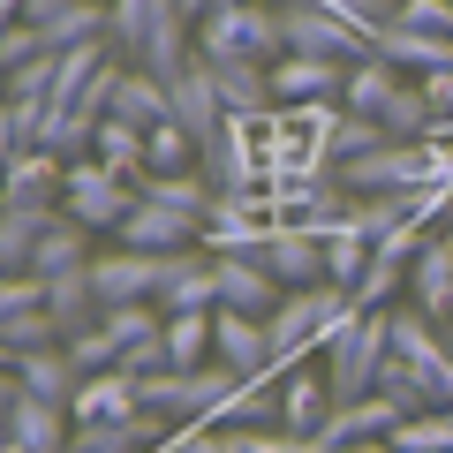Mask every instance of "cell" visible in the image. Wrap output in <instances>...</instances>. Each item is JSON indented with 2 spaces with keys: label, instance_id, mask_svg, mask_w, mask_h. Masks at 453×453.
Masks as SVG:
<instances>
[{
  "label": "cell",
  "instance_id": "obj_1",
  "mask_svg": "<svg viewBox=\"0 0 453 453\" xmlns=\"http://www.w3.org/2000/svg\"><path fill=\"white\" fill-rule=\"evenodd\" d=\"M386 356H393V318H386V310H356V318L325 340V386H333V408L371 401Z\"/></svg>",
  "mask_w": 453,
  "mask_h": 453
},
{
  "label": "cell",
  "instance_id": "obj_2",
  "mask_svg": "<svg viewBox=\"0 0 453 453\" xmlns=\"http://www.w3.org/2000/svg\"><path fill=\"white\" fill-rule=\"evenodd\" d=\"M348 318H356V303H348L340 288H295V295H280V310L265 318V333H273V363H280V371H303V356H318Z\"/></svg>",
  "mask_w": 453,
  "mask_h": 453
},
{
  "label": "cell",
  "instance_id": "obj_3",
  "mask_svg": "<svg viewBox=\"0 0 453 453\" xmlns=\"http://www.w3.org/2000/svg\"><path fill=\"white\" fill-rule=\"evenodd\" d=\"M196 61H257V68H273L280 61V8H257V0L211 8L196 23Z\"/></svg>",
  "mask_w": 453,
  "mask_h": 453
},
{
  "label": "cell",
  "instance_id": "obj_4",
  "mask_svg": "<svg viewBox=\"0 0 453 453\" xmlns=\"http://www.w3.org/2000/svg\"><path fill=\"white\" fill-rule=\"evenodd\" d=\"M280 53H303V61H340V68H356V61H371V38L348 31L340 16H325L318 0H280Z\"/></svg>",
  "mask_w": 453,
  "mask_h": 453
},
{
  "label": "cell",
  "instance_id": "obj_5",
  "mask_svg": "<svg viewBox=\"0 0 453 453\" xmlns=\"http://www.w3.org/2000/svg\"><path fill=\"white\" fill-rule=\"evenodd\" d=\"M136 211V189L121 174H106L98 159H68V189H61V219H76L83 234H113Z\"/></svg>",
  "mask_w": 453,
  "mask_h": 453
},
{
  "label": "cell",
  "instance_id": "obj_6",
  "mask_svg": "<svg viewBox=\"0 0 453 453\" xmlns=\"http://www.w3.org/2000/svg\"><path fill=\"white\" fill-rule=\"evenodd\" d=\"M113 250L181 257V250H204V219H189V211H174V204H151V196H136V211L113 226Z\"/></svg>",
  "mask_w": 453,
  "mask_h": 453
},
{
  "label": "cell",
  "instance_id": "obj_7",
  "mask_svg": "<svg viewBox=\"0 0 453 453\" xmlns=\"http://www.w3.org/2000/svg\"><path fill=\"white\" fill-rule=\"evenodd\" d=\"M174 257H144V250H98L91 257V288H98V310H121V303H159Z\"/></svg>",
  "mask_w": 453,
  "mask_h": 453
},
{
  "label": "cell",
  "instance_id": "obj_8",
  "mask_svg": "<svg viewBox=\"0 0 453 453\" xmlns=\"http://www.w3.org/2000/svg\"><path fill=\"white\" fill-rule=\"evenodd\" d=\"M61 189L68 159H53V151H23L0 166V211H61Z\"/></svg>",
  "mask_w": 453,
  "mask_h": 453
},
{
  "label": "cell",
  "instance_id": "obj_9",
  "mask_svg": "<svg viewBox=\"0 0 453 453\" xmlns=\"http://www.w3.org/2000/svg\"><path fill=\"white\" fill-rule=\"evenodd\" d=\"M408 423V408L401 401H386V393H371V401H348V408H333V423L318 431V446L325 453H356V446H386L393 431Z\"/></svg>",
  "mask_w": 453,
  "mask_h": 453
},
{
  "label": "cell",
  "instance_id": "obj_10",
  "mask_svg": "<svg viewBox=\"0 0 453 453\" xmlns=\"http://www.w3.org/2000/svg\"><path fill=\"white\" fill-rule=\"evenodd\" d=\"M265 76H273V106H340V91H348L340 61H303V53H280Z\"/></svg>",
  "mask_w": 453,
  "mask_h": 453
},
{
  "label": "cell",
  "instance_id": "obj_11",
  "mask_svg": "<svg viewBox=\"0 0 453 453\" xmlns=\"http://www.w3.org/2000/svg\"><path fill=\"white\" fill-rule=\"evenodd\" d=\"M211 363H226L234 378H265L273 371V333H265V318L211 310Z\"/></svg>",
  "mask_w": 453,
  "mask_h": 453
},
{
  "label": "cell",
  "instance_id": "obj_12",
  "mask_svg": "<svg viewBox=\"0 0 453 453\" xmlns=\"http://www.w3.org/2000/svg\"><path fill=\"white\" fill-rule=\"evenodd\" d=\"M166 91H174V121L196 136V159H204V144H219V129H226V106H219V83H211V68L189 61L174 83H166Z\"/></svg>",
  "mask_w": 453,
  "mask_h": 453
},
{
  "label": "cell",
  "instance_id": "obj_13",
  "mask_svg": "<svg viewBox=\"0 0 453 453\" xmlns=\"http://www.w3.org/2000/svg\"><path fill=\"white\" fill-rule=\"evenodd\" d=\"M386 318H393V363H408L416 378H431V371H446V363H453V333H446V325H431L416 303L386 310Z\"/></svg>",
  "mask_w": 453,
  "mask_h": 453
},
{
  "label": "cell",
  "instance_id": "obj_14",
  "mask_svg": "<svg viewBox=\"0 0 453 453\" xmlns=\"http://www.w3.org/2000/svg\"><path fill=\"white\" fill-rule=\"evenodd\" d=\"M159 318H204V310H219V273H211V257L204 250H181L174 257V273H166V288H159Z\"/></svg>",
  "mask_w": 453,
  "mask_h": 453
},
{
  "label": "cell",
  "instance_id": "obj_15",
  "mask_svg": "<svg viewBox=\"0 0 453 453\" xmlns=\"http://www.w3.org/2000/svg\"><path fill=\"white\" fill-rule=\"evenodd\" d=\"M371 53H378V61H393L408 83L453 76V38H431V31H401V23H386V31L371 38Z\"/></svg>",
  "mask_w": 453,
  "mask_h": 453
},
{
  "label": "cell",
  "instance_id": "obj_16",
  "mask_svg": "<svg viewBox=\"0 0 453 453\" xmlns=\"http://www.w3.org/2000/svg\"><path fill=\"white\" fill-rule=\"evenodd\" d=\"M211 273H219V310H242V318H273L288 295L257 257H211Z\"/></svg>",
  "mask_w": 453,
  "mask_h": 453
},
{
  "label": "cell",
  "instance_id": "obj_17",
  "mask_svg": "<svg viewBox=\"0 0 453 453\" xmlns=\"http://www.w3.org/2000/svg\"><path fill=\"white\" fill-rule=\"evenodd\" d=\"M265 273L280 280V288H325V242L310 234V226H273V250H265Z\"/></svg>",
  "mask_w": 453,
  "mask_h": 453
},
{
  "label": "cell",
  "instance_id": "obj_18",
  "mask_svg": "<svg viewBox=\"0 0 453 453\" xmlns=\"http://www.w3.org/2000/svg\"><path fill=\"white\" fill-rule=\"evenodd\" d=\"M325 423H333V386H325V371H295L288 386H280V431L288 438H318Z\"/></svg>",
  "mask_w": 453,
  "mask_h": 453
},
{
  "label": "cell",
  "instance_id": "obj_19",
  "mask_svg": "<svg viewBox=\"0 0 453 453\" xmlns=\"http://www.w3.org/2000/svg\"><path fill=\"white\" fill-rule=\"evenodd\" d=\"M68 416L76 423H136L144 408H136V378L129 371H98L76 386V401H68Z\"/></svg>",
  "mask_w": 453,
  "mask_h": 453
},
{
  "label": "cell",
  "instance_id": "obj_20",
  "mask_svg": "<svg viewBox=\"0 0 453 453\" xmlns=\"http://www.w3.org/2000/svg\"><path fill=\"white\" fill-rule=\"evenodd\" d=\"M106 121H129V129H166V121H174V91H166L159 76H144V68H129V76H121V91H113V113Z\"/></svg>",
  "mask_w": 453,
  "mask_h": 453
},
{
  "label": "cell",
  "instance_id": "obj_21",
  "mask_svg": "<svg viewBox=\"0 0 453 453\" xmlns=\"http://www.w3.org/2000/svg\"><path fill=\"white\" fill-rule=\"evenodd\" d=\"M211 83H219V106L242 113V121H257V113H273V76H265L257 61H204Z\"/></svg>",
  "mask_w": 453,
  "mask_h": 453
},
{
  "label": "cell",
  "instance_id": "obj_22",
  "mask_svg": "<svg viewBox=\"0 0 453 453\" xmlns=\"http://www.w3.org/2000/svg\"><path fill=\"white\" fill-rule=\"evenodd\" d=\"M318 242H325V288H340V295H348V288L363 280V265H371V250H378L371 234L356 226V211H348L340 226H325Z\"/></svg>",
  "mask_w": 453,
  "mask_h": 453
},
{
  "label": "cell",
  "instance_id": "obj_23",
  "mask_svg": "<svg viewBox=\"0 0 453 453\" xmlns=\"http://www.w3.org/2000/svg\"><path fill=\"white\" fill-rule=\"evenodd\" d=\"M98 250H91V234H83L76 219H53L46 226V242L31 250V280H68V273H83Z\"/></svg>",
  "mask_w": 453,
  "mask_h": 453
},
{
  "label": "cell",
  "instance_id": "obj_24",
  "mask_svg": "<svg viewBox=\"0 0 453 453\" xmlns=\"http://www.w3.org/2000/svg\"><path fill=\"white\" fill-rule=\"evenodd\" d=\"M401 83H408L401 68L371 53V61H356V68H348V91H340V106L356 113V121H378V113H386V98L401 91Z\"/></svg>",
  "mask_w": 453,
  "mask_h": 453
},
{
  "label": "cell",
  "instance_id": "obj_25",
  "mask_svg": "<svg viewBox=\"0 0 453 453\" xmlns=\"http://www.w3.org/2000/svg\"><path fill=\"white\" fill-rule=\"evenodd\" d=\"M16 386L38 393V401H53V408H68L83 378H76V363H68L61 348H38V356H16Z\"/></svg>",
  "mask_w": 453,
  "mask_h": 453
},
{
  "label": "cell",
  "instance_id": "obj_26",
  "mask_svg": "<svg viewBox=\"0 0 453 453\" xmlns=\"http://www.w3.org/2000/svg\"><path fill=\"white\" fill-rule=\"evenodd\" d=\"M91 159L106 166V174H121L129 189L151 174V166H144V129H129V121H98V136H91Z\"/></svg>",
  "mask_w": 453,
  "mask_h": 453
},
{
  "label": "cell",
  "instance_id": "obj_27",
  "mask_svg": "<svg viewBox=\"0 0 453 453\" xmlns=\"http://www.w3.org/2000/svg\"><path fill=\"white\" fill-rule=\"evenodd\" d=\"M159 8L166 0H106V38H113V53L121 61H144V38H151V23H159Z\"/></svg>",
  "mask_w": 453,
  "mask_h": 453
},
{
  "label": "cell",
  "instance_id": "obj_28",
  "mask_svg": "<svg viewBox=\"0 0 453 453\" xmlns=\"http://www.w3.org/2000/svg\"><path fill=\"white\" fill-rule=\"evenodd\" d=\"M136 196H151V204H174V211H189V219H204V211L219 204V189H211L204 174H144V181H136Z\"/></svg>",
  "mask_w": 453,
  "mask_h": 453
},
{
  "label": "cell",
  "instance_id": "obj_29",
  "mask_svg": "<svg viewBox=\"0 0 453 453\" xmlns=\"http://www.w3.org/2000/svg\"><path fill=\"white\" fill-rule=\"evenodd\" d=\"M393 295H408V265H393V257L371 250V265H363V280L348 288V303L356 310H393Z\"/></svg>",
  "mask_w": 453,
  "mask_h": 453
},
{
  "label": "cell",
  "instance_id": "obj_30",
  "mask_svg": "<svg viewBox=\"0 0 453 453\" xmlns=\"http://www.w3.org/2000/svg\"><path fill=\"white\" fill-rule=\"evenodd\" d=\"M166 363L174 371H204L211 363V310L204 318H166Z\"/></svg>",
  "mask_w": 453,
  "mask_h": 453
},
{
  "label": "cell",
  "instance_id": "obj_31",
  "mask_svg": "<svg viewBox=\"0 0 453 453\" xmlns=\"http://www.w3.org/2000/svg\"><path fill=\"white\" fill-rule=\"evenodd\" d=\"M144 166H151V174H196V136L181 129V121L151 129L144 136Z\"/></svg>",
  "mask_w": 453,
  "mask_h": 453
},
{
  "label": "cell",
  "instance_id": "obj_32",
  "mask_svg": "<svg viewBox=\"0 0 453 453\" xmlns=\"http://www.w3.org/2000/svg\"><path fill=\"white\" fill-rule=\"evenodd\" d=\"M61 356L76 363V378L121 371V348H113V333H106V325H91V333H68V340H61Z\"/></svg>",
  "mask_w": 453,
  "mask_h": 453
},
{
  "label": "cell",
  "instance_id": "obj_33",
  "mask_svg": "<svg viewBox=\"0 0 453 453\" xmlns=\"http://www.w3.org/2000/svg\"><path fill=\"white\" fill-rule=\"evenodd\" d=\"M393 446H401V453H453V408H431V416H408L401 431H393Z\"/></svg>",
  "mask_w": 453,
  "mask_h": 453
},
{
  "label": "cell",
  "instance_id": "obj_34",
  "mask_svg": "<svg viewBox=\"0 0 453 453\" xmlns=\"http://www.w3.org/2000/svg\"><path fill=\"white\" fill-rule=\"evenodd\" d=\"M98 325H106L113 333V348H121V356H129L136 340H151V333H166V318L151 303H121V310H98Z\"/></svg>",
  "mask_w": 453,
  "mask_h": 453
},
{
  "label": "cell",
  "instance_id": "obj_35",
  "mask_svg": "<svg viewBox=\"0 0 453 453\" xmlns=\"http://www.w3.org/2000/svg\"><path fill=\"white\" fill-rule=\"evenodd\" d=\"M0 98H8V106H46V98H53V53L8 68V76H0Z\"/></svg>",
  "mask_w": 453,
  "mask_h": 453
},
{
  "label": "cell",
  "instance_id": "obj_36",
  "mask_svg": "<svg viewBox=\"0 0 453 453\" xmlns=\"http://www.w3.org/2000/svg\"><path fill=\"white\" fill-rule=\"evenodd\" d=\"M386 144H393V136L378 129V121H356V113H348V121L333 129V144H325V159L348 166V159H371V151H386Z\"/></svg>",
  "mask_w": 453,
  "mask_h": 453
},
{
  "label": "cell",
  "instance_id": "obj_37",
  "mask_svg": "<svg viewBox=\"0 0 453 453\" xmlns=\"http://www.w3.org/2000/svg\"><path fill=\"white\" fill-rule=\"evenodd\" d=\"M393 23H401V31L453 38V0H393Z\"/></svg>",
  "mask_w": 453,
  "mask_h": 453
},
{
  "label": "cell",
  "instance_id": "obj_38",
  "mask_svg": "<svg viewBox=\"0 0 453 453\" xmlns=\"http://www.w3.org/2000/svg\"><path fill=\"white\" fill-rule=\"evenodd\" d=\"M318 8H325V16H340L348 31H363V38H378L393 23V0H318Z\"/></svg>",
  "mask_w": 453,
  "mask_h": 453
},
{
  "label": "cell",
  "instance_id": "obj_39",
  "mask_svg": "<svg viewBox=\"0 0 453 453\" xmlns=\"http://www.w3.org/2000/svg\"><path fill=\"white\" fill-rule=\"evenodd\" d=\"M401 219H408V196H363V204H356V226L371 234V242H378V234H393Z\"/></svg>",
  "mask_w": 453,
  "mask_h": 453
},
{
  "label": "cell",
  "instance_id": "obj_40",
  "mask_svg": "<svg viewBox=\"0 0 453 453\" xmlns=\"http://www.w3.org/2000/svg\"><path fill=\"white\" fill-rule=\"evenodd\" d=\"M121 371H129V378H159V371H174V363H166V333L136 340L129 356H121Z\"/></svg>",
  "mask_w": 453,
  "mask_h": 453
},
{
  "label": "cell",
  "instance_id": "obj_41",
  "mask_svg": "<svg viewBox=\"0 0 453 453\" xmlns=\"http://www.w3.org/2000/svg\"><path fill=\"white\" fill-rule=\"evenodd\" d=\"M166 453H226V431H211V423H181V431L166 438Z\"/></svg>",
  "mask_w": 453,
  "mask_h": 453
},
{
  "label": "cell",
  "instance_id": "obj_42",
  "mask_svg": "<svg viewBox=\"0 0 453 453\" xmlns=\"http://www.w3.org/2000/svg\"><path fill=\"white\" fill-rule=\"evenodd\" d=\"M16 23H23V0H0V38L16 31Z\"/></svg>",
  "mask_w": 453,
  "mask_h": 453
},
{
  "label": "cell",
  "instance_id": "obj_43",
  "mask_svg": "<svg viewBox=\"0 0 453 453\" xmlns=\"http://www.w3.org/2000/svg\"><path fill=\"white\" fill-rule=\"evenodd\" d=\"M174 8H181V16H189V23H204L211 8H219V0H174Z\"/></svg>",
  "mask_w": 453,
  "mask_h": 453
},
{
  "label": "cell",
  "instance_id": "obj_44",
  "mask_svg": "<svg viewBox=\"0 0 453 453\" xmlns=\"http://www.w3.org/2000/svg\"><path fill=\"white\" fill-rule=\"evenodd\" d=\"M356 453H401V446H393V438H386V446H356Z\"/></svg>",
  "mask_w": 453,
  "mask_h": 453
},
{
  "label": "cell",
  "instance_id": "obj_45",
  "mask_svg": "<svg viewBox=\"0 0 453 453\" xmlns=\"http://www.w3.org/2000/svg\"><path fill=\"white\" fill-rule=\"evenodd\" d=\"M219 8H242V0H219Z\"/></svg>",
  "mask_w": 453,
  "mask_h": 453
}]
</instances>
